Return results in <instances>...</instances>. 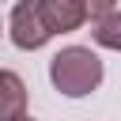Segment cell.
Returning a JSON list of instances; mask_svg holds the SVG:
<instances>
[{
	"instance_id": "6da1fadb",
	"label": "cell",
	"mask_w": 121,
	"mask_h": 121,
	"mask_svg": "<svg viewBox=\"0 0 121 121\" xmlns=\"http://www.w3.org/2000/svg\"><path fill=\"white\" fill-rule=\"evenodd\" d=\"M49 79L64 98H83L102 83V60L87 45H68L49 60Z\"/></svg>"
},
{
	"instance_id": "7a4b0ae2",
	"label": "cell",
	"mask_w": 121,
	"mask_h": 121,
	"mask_svg": "<svg viewBox=\"0 0 121 121\" xmlns=\"http://www.w3.org/2000/svg\"><path fill=\"white\" fill-rule=\"evenodd\" d=\"M53 38L45 15H42V0H19L11 8V42L19 49H42Z\"/></svg>"
},
{
	"instance_id": "3957f363",
	"label": "cell",
	"mask_w": 121,
	"mask_h": 121,
	"mask_svg": "<svg viewBox=\"0 0 121 121\" xmlns=\"http://www.w3.org/2000/svg\"><path fill=\"white\" fill-rule=\"evenodd\" d=\"M42 15L49 23L53 34H68L76 26L87 23V11H83V0H42Z\"/></svg>"
},
{
	"instance_id": "277c9868",
	"label": "cell",
	"mask_w": 121,
	"mask_h": 121,
	"mask_svg": "<svg viewBox=\"0 0 121 121\" xmlns=\"http://www.w3.org/2000/svg\"><path fill=\"white\" fill-rule=\"evenodd\" d=\"M19 117H26V83L15 72L0 68V121H19Z\"/></svg>"
},
{
	"instance_id": "5b68a950",
	"label": "cell",
	"mask_w": 121,
	"mask_h": 121,
	"mask_svg": "<svg viewBox=\"0 0 121 121\" xmlns=\"http://www.w3.org/2000/svg\"><path fill=\"white\" fill-rule=\"evenodd\" d=\"M95 42L102 49H121V11H113L102 23H95Z\"/></svg>"
},
{
	"instance_id": "8992f818",
	"label": "cell",
	"mask_w": 121,
	"mask_h": 121,
	"mask_svg": "<svg viewBox=\"0 0 121 121\" xmlns=\"http://www.w3.org/2000/svg\"><path fill=\"white\" fill-rule=\"evenodd\" d=\"M83 11H87L91 23H102V19H110L117 11V0H83Z\"/></svg>"
},
{
	"instance_id": "52a82bcc",
	"label": "cell",
	"mask_w": 121,
	"mask_h": 121,
	"mask_svg": "<svg viewBox=\"0 0 121 121\" xmlns=\"http://www.w3.org/2000/svg\"><path fill=\"white\" fill-rule=\"evenodd\" d=\"M19 121H34V117H19Z\"/></svg>"
}]
</instances>
